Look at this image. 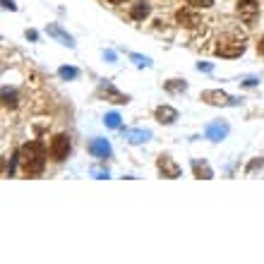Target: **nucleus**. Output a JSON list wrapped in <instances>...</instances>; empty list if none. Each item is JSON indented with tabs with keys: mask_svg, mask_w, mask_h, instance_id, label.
<instances>
[{
	"mask_svg": "<svg viewBox=\"0 0 264 264\" xmlns=\"http://www.w3.org/2000/svg\"><path fill=\"white\" fill-rule=\"evenodd\" d=\"M120 116L118 113H108V116H106V118H103V123H106V128H113V130H118L120 128Z\"/></svg>",
	"mask_w": 264,
	"mask_h": 264,
	"instance_id": "18",
	"label": "nucleus"
},
{
	"mask_svg": "<svg viewBox=\"0 0 264 264\" xmlns=\"http://www.w3.org/2000/svg\"><path fill=\"white\" fill-rule=\"evenodd\" d=\"M197 70H204V72H211V65H209V63H197Z\"/></svg>",
	"mask_w": 264,
	"mask_h": 264,
	"instance_id": "25",
	"label": "nucleus"
},
{
	"mask_svg": "<svg viewBox=\"0 0 264 264\" xmlns=\"http://www.w3.org/2000/svg\"><path fill=\"white\" fill-rule=\"evenodd\" d=\"M200 99L204 103H209V106H228V103H236V99H231L226 91L221 89H204L200 94Z\"/></svg>",
	"mask_w": 264,
	"mask_h": 264,
	"instance_id": "3",
	"label": "nucleus"
},
{
	"mask_svg": "<svg viewBox=\"0 0 264 264\" xmlns=\"http://www.w3.org/2000/svg\"><path fill=\"white\" fill-rule=\"evenodd\" d=\"M149 12H152V8H149V3H144V0H139V3H135V5L130 8V17L137 19V22H142V19L149 17Z\"/></svg>",
	"mask_w": 264,
	"mask_h": 264,
	"instance_id": "15",
	"label": "nucleus"
},
{
	"mask_svg": "<svg viewBox=\"0 0 264 264\" xmlns=\"http://www.w3.org/2000/svg\"><path fill=\"white\" fill-rule=\"evenodd\" d=\"M3 8L5 10H17V5H15L12 0H3Z\"/></svg>",
	"mask_w": 264,
	"mask_h": 264,
	"instance_id": "24",
	"label": "nucleus"
},
{
	"mask_svg": "<svg viewBox=\"0 0 264 264\" xmlns=\"http://www.w3.org/2000/svg\"><path fill=\"white\" fill-rule=\"evenodd\" d=\"M204 135H207V139H211V142H221V139L228 135V125H226V123H221V120L209 123L207 130H204Z\"/></svg>",
	"mask_w": 264,
	"mask_h": 264,
	"instance_id": "9",
	"label": "nucleus"
},
{
	"mask_svg": "<svg viewBox=\"0 0 264 264\" xmlns=\"http://www.w3.org/2000/svg\"><path fill=\"white\" fill-rule=\"evenodd\" d=\"M257 48H259V53L264 55V36H262V41H259V46H257Z\"/></svg>",
	"mask_w": 264,
	"mask_h": 264,
	"instance_id": "26",
	"label": "nucleus"
},
{
	"mask_svg": "<svg viewBox=\"0 0 264 264\" xmlns=\"http://www.w3.org/2000/svg\"><path fill=\"white\" fill-rule=\"evenodd\" d=\"M108 3H113V5H120V3H125V0H108Z\"/></svg>",
	"mask_w": 264,
	"mask_h": 264,
	"instance_id": "27",
	"label": "nucleus"
},
{
	"mask_svg": "<svg viewBox=\"0 0 264 264\" xmlns=\"http://www.w3.org/2000/svg\"><path fill=\"white\" fill-rule=\"evenodd\" d=\"M164 87H166V91H173V94H175V91H185V89H187V82H185V80H168Z\"/></svg>",
	"mask_w": 264,
	"mask_h": 264,
	"instance_id": "16",
	"label": "nucleus"
},
{
	"mask_svg": "<svg viewBox=\"0 0 264 264\" xmlns=\"http://www.w3.org/2000/svg\"><path fill=\"white\" fill-rule=\"evenodd\" d=\"M70 137L67 135H55L53 142H51V156H53L55 161H65L67 154H70Z\"/></svg>",
	"mask_w": 264,
	"mask_h": 264,
	"instance_id": "2",
	"label": "nucleus"
},
{
	"mask_svg": "<svg viewBox=\"0 0 264 264\" xmlns=\"http://www.w3.org/2000/svg\"><path fill=\"white\" fill-rule=\"evenodd\" d=\"M175 22H178L180 27L197 29L202 24V17L195 12V10H178V12H175Z\"/></svg>",
	"mask_w": 264,
	"mask_h": 264,
	"instance_id": "7",
	"label": "nucleus"
},
{
	"mask_svg": "<svg viewBox=\"0 0 264 264\" xmlns=\"http://www.w3.org/2000/svg\"><path fill=\"white\" fill-rule=\"evenodd\" d=\"M3 103H5L8 108H15V106H17V94L5 87V89H3Z\"/></svg>",
	"mask_w": 264,
	"mask_h": 264,
	"instance_id": "17",
	"label": "nucleus"
},
{
	"mask_svg": "<svg viewBox=\"0 0 264 264\" xmlns=\"http://www.w3.org/2000/svg\"><path fill=\"white\" fill-rule=\"evenodd\" d=\"M264 164V161H262V159H257V161H252V164H250V166H247V173H250V171H255V168H257V166H262Z\"/></svg>",
	"mask_w": 264,
	"mask_h": 264,
	"instance_id": "23",
	"label": "nucleus"
},
{
	"mask_svg": "<svg viewBox=\"0 0 264 264\" xmlns=\"http://www.w3.org/2000/svg\"><path fill=\"white\" fill-rule=\"evenodd\" d=\"M89 152H91L94 156H99V159H108V156H110L108 139H101V137L91 139V142H89Z\"/></svg>",
	"mask_w": 264,
	"mask_h": 264,
	"instance_id": "10",
	"label": "nucleus"
},
{
	"mask_svg": "<svg viewBox=\"0 0 264 264\" xmlns=\"http://www.w3.org/2000/svg\"><path fill=\"white\" fill-rule=\"evenodd\" d=\"M48 36H55L58 41H63V46H67V48H74V39L67 34V31H63V29L58 27V24H48Z\"/></svg>",
	"mask_w": 264,
	"mask_h": 264,
	"instance_id": "14",
	"label": "nucleus"
},
{
	"mask_svg": "<svg viewBox=\"0 0 264 264\" xmlns=\"http://www.w3.org/2000/svg\"><path fill=\"white\" fill-rule=\"evenodd\" d=\"M243 53H245L243 39H236V41H231V44L216 46V55H221V58H238V55H243Z\"/></svg>",
	"mask_w": 264,
	"mask_h": 264,
	"instance_id": "6",
	"label": "nucleus"
},
{
	"mask_svg": "<svg viewBox=\"0 0 264 264\" xmlns=\"http://www.w3.org/2000/svg\"><path fill=\"white\" fill-rule=\"evenodd\" d=\"M58 74H60L63 80H74L80 72H77V67H60V70H58Z\"/></svg>",
	"mask_w": 264,
	"mask_h": 264,
	"instance_id": "19",
	"label": "nucleus"
},
{
	"mask_svg": "<svg viewBox=\"0 0 264 264\" xmlns=\"http://www.w3.org/2000/svg\"><path fill=\"white\" fill-rule=\"evenodd\" d=\"M187 5H192V8H202V10H207L214 5V0H185Z\"/></svg>",
	"mask_w": 264,
	"mask_h": 264,
	"instance_id": "21",
	"label": "nucleus"
},
{
	"mask_svg": "<svg viewBox=\"0 0 264 264\" xmlns=\"http://www.w3.org/2000/svg\"><path fill=\"white\" fill-rule=\"evenodd\" d=\"M192 171H195V178H200V180H211L214 178V171L209 168V164L200 161V159H192Z\"/></svg>",
	"mask_w": 264,
	"mask_h": 264,
	"instance_id": "11",
	"label": "nucleus"
},
{
	"mask_svg": "<svg viewBox=\"0 0 264 264\" xmlns=\"http://www.w3.org/2000/svg\"><path fill=\"white\" fill-rule=\"evenodd\" d=\"M130 58L135 60V65H137V67H149V65H152V60H149L146 55H137V53H132V55H130Z\"/></svg>",
	"mask_w": 264,
	"mask_h": 264,
	"instance_id": "20",
	"label": "nucleus"
},
{
	"mask_svg": "<svg viewBox=\"0 0 264 264\" xmlns=\"http://www.w3.org/2000/svg\"><path fill=\"white\" fill-rule=\"evenodd\" d=\"M91 175H96V178H101V180H103V178H108V171H99V168H94V171H91Z\"/></svg>",
	"mask_w": 264,
	"mask_h": 264,
	"instance_id": "22",
	"label": "nucleus"
},
{
	"mask_svg": "<svg viewBox=\"0 0 264 264\" xmlns=\"http://www.w3.org/2000/svg\"><path fill=\"white\" fill-rule=\"evenodd\" d=\"M156 120L161 123V125H171L178 120V110L171 108V106H159L156 108Z\"/></svg>",
	"mask_w": 264,
	"mask_h": 264,
	"instance_id": "13",
	"label": "nucleus"
},
{
	"mask_svg": "<svg viewBox=\"0 0 264 264\" xmlns=\"http://www.w3.org/2000/svg\"><path fill=\"white\" fill-rule=\"evenodd\" d=\"M99 96H103V99L110 101V103H118V106H125V103L130 101L125 94H120V91L116 89L110 82H101L99 84Z\"/></svg>",
	"mask_w": 264,
	"mask_h": 264,
	"instance_id": "5",
	"label": "nucleus"
},
{
	"mask_svg": "<svg viewBox=\"0 0 264 264\" xmlns=\"http://www.w3.org/2000/svg\"><path fill=\"white\" fill-rule=\"evenodd\" d=\"M156 166H159V171H161L164 178H171V180H173V178L180 175V166L173 164V159H171V156H159Z\"/></svg>",
	"mask_w": 264,
	"mask_h": 264,
	"instance_id": "8",
	"label": "nucleus"
},
{
	"mask_svg": "<svg viewBox=\"0 0 264 264\" xmlns=\"http://www.w3.org/2000/svg\"><path fill=\"white\" fill-rule=\"evenodd\" d=\"M259 15V5L257 0H238V17L243 19L245 24H252Z\"/></svg>",
	"mask_w": 264,
	"mask_h": 264,
	"instance_id": "4",
	"label": "nucleus"
},
{
	"mask_svg": "<svg viewBox=\"0 0 264 264\" xmlns=\"http://www.w3.org/2000/svg\"><path fill=\"white\" fill-rule=\"evenodd\" d=\"M19 166L24 175H39L46 168V149L41 142H27L19 146Z\"/></svg>",
	"mask_w": 264,
	"mask_h": 264,
	"instance_id": "1",
	"label": "nucleus"
},
{
	"mask_svg": "<svg viewBox=\"0 0 264 264\" xmlns=\"http://www.w3.org/2000/svg\"><path fill=\"white\" fill-rule=\"evenodd\" d=\"M125 139H128L130 144H142V142H149L152 139V130H125Z\"/></svg>",
	"mask_w": 264,
	"mask_h": 264,
	"instance_id": "12",
	"label": "nucleus"
}]
</instances>
